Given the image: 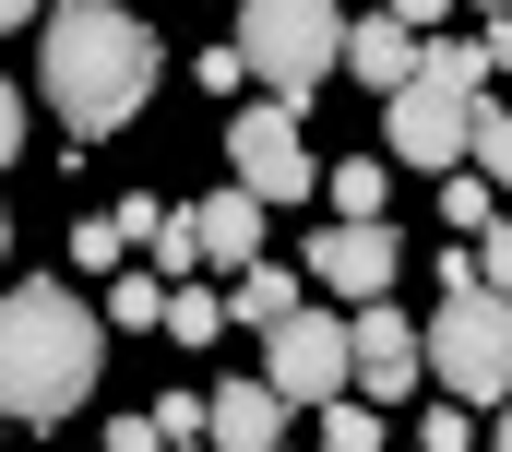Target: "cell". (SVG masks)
<instances>
[{
  "mask_svg": "<svg viewBox=\"0 0 512 452\" xmlns=\"http://www.w3.org/2000/svg\"><path fill=\"white\" fill-rule=\"evenodd\" d=\"M155 72H167V48H155V24L120 12V0H60L36 24V96L60 108L72 143L131 131V119L155 108Z\"/></svg>",
  "mask_w": 512,
  "mask_h": 452,
  "instance_id": "obj_1",
  "label": "cell"
},
{
  "mask_svg": "<svg viewBox=\"0 0 512 452\" xmlns=\"http://www.w3.org/2000/svg\"><path fill=\"white\" fill-rule=\"evenodd\" d=\"M96 369H108V322H96L60 274L0 286V417L60 429V417L96 405Z\"/></svg>",
  "mask_w": 512,
  "mask_h": 452,
  "instance_id": "obj_2",
  "label": "cell"
},
{
  "mask_svg": "<svg viewBox=\"0 0 512 452\" xmlns=\"http://www.w3.org/2000/svg\"><path fill=\"white\" fill-rule=\"evenodd\" d=\"M477 108H489V48H477V36H441V48L417 60V84L382 108V155L393 167H429V179H465Z\"/></svg>",
  "mask_w": 512,
  "mask_h": 452,
  "instance_id": "obj_3",
  "label": "cell"
},
{
  "mask_svg": "<svg viewBox=\"0 0 512 452\" xmlns=\"http://www.w3.org/2000/svg\"><path fill=\"white\" fill-rule=\"evenodd\" d=\"M346 24H358V12H334V0H251L227 48L251 60V84H262V96L298 119L322 84H334V72H346Z\"/></svg>",
  "mask_w": 512,
  "mask_h": 452,
  "instance_id": "obj_4",
  "label": "cell"
},
{
  "mask_svg": "<svg viewBox=\"0 0 512 452\" xmlns=\"http://www.w3.org/2000/svg\"><path fill=\"white\" fill-rule=\"evenodd\" d=\"M429 381H441V405H465V417L489 405L501 417L512 405V298H489V286L477 298H441L429 310Z\"/></svg>",
  "mask_w": 512,
  "mask_h": 452,
  "instance_id": "obj_5",
  "label": "cell"
},
{
  "mask_svg": "<svg viewBox=\"0 0 512 452\" xmlns=\"http://www.w3.org/2000/svg\"><path fill=\"white\" fill-rule=\"evenodd\" d=\"M262 393L286 417H322L358 393V345H346V310H298L286 334H262Z\"/></svg>",
  "mask_w": 512,
  "mask_h": 452,
  "instance_id": "obj_6",
  "label": "cell"
},
{
  "mask_svg": "<svg viewBox=\"0 0 512 452\" xmlns=\"http://www.w3.org/2000/svg\"><path fill=\"white\" fill-rule=\"evenodd\" d=\"M227 191H251L262 215H274V203H310V191H322V155L298 143V119L274 108V96H251V108L227 119Z\"/></svg>",
  "mask_w": 512,
  "mask_h": 452,
  "instance_id": "obj_7",
  "label": "cell"
},
{
  "mask_svg": "<svg viewBox=\"0 0 512 452\" xmlns=\"http://www.w3.org/2000/svg\"><path fill=\"white\" fill-rule=\"evenodd\" d=\"M346 345H358V405H405L417 381H429V322H405V310H346Z\"/></svg>",
  "mask_w": 512,
  "mask_h": 452,
  "instance_id": "obj_8",
  "label": "cell"
},
{
  "mask_svg": "<svg viewBox=\"0 0 512 452\" xmlns=\"http://www.w3.org/2000/svg\"><path fill=\"white\" fill-rule=\"evenodd\" d=\"M393 274H405V238H393V226H322V238H310V286L346 298V310H382Z\"/></svg>",
  "mask_w": 512,
  "mask_h": 452,
  "instance_id": "obj_9",
  "label": "cell"
},
{
  "mask_svg": "<svg viewBox=\"0 0 512 452\" xmlns=\"http://www.w3.org/2000/svg\"><path fill=\"white\" fill-rule=\"evenodd\" d=\"M262 226H274V215H262L251 191H203V203H179V238H191V262H203V274H227V286L262 262Z\"/></svg>",
  "mask_w": 512,
  "mask_h": 452,
  "instance_id": "obj_10",
  "label": "cell"
},
{
  "mask_svg": "<svg viewBox=\"0 0 512 452\" xmlns=\"http://www.w3.org/2000/svg\"><path fill=\"white\" fill-rule=\"evenodd\" d=\"M417 60H429V36H417L405 12H358V24H346V72H358L382 108L405 96V84H417Z\"/></svg>",
  "mask_w": 512,
  "mask_h": 452,
  "instance_id": "obj_11",
  "label": "cell"
},
{
  "mask_svg": "<svg viewBox=\"0 0 512 452\" xmlns=\"http://www.w3.org/2000/svg\"><path fill=\"white\" fill-rule=\"evenodd\" d=\"M203 441L215 452H286V405L262 381H227V393H203Z\"/></svg>",
  "mask_w": 512,
  "mask_h": 452,
  "instance_id": "obj_12",
  "label": "cell"
},
{
  "mask_svg": "<svg viewBox=\"0 0 512 452\" xmlns=\"http://www.w3.org/2000/svg\"><path fill=\"white\" fill-rule=\"evenodd\" d=\"M298 310H310V298H298V274H286V262H251V274L227 286V322H239V334H286Z\"/></svg>",
  "mask_w": 512,
  "mask_h": 452,
  "instance_id": "obj_13",
  "label": "cell"
},
{
  "mask_svg": "<svg viewBox=\"0 0 512 452\" xmlns=\"http://www.w3.org/2000/svg\"><path fill=\"white\" fill-rule=\"evenodd\" d=\"M322 203H334V226H393V167L382 155H346V167H322Z\"/></svg>",
  "mask_w": 512,
  "mask_h": 452,
  "instance_id": "obj_14",
  "label": "cell"
},
{
  "mask_svg": "<svg viewBox=\"0 0 512 452\" xmlns=\"http://www.w3.org/2000/svg\"><path fill=\"white\" fill-rule=\"evenodd\" d=\"M167 334L191 345V357H203L215 334H239V322H227V286H167Z\"/></svg>",
  "mask_w": 512,
  "mask_h": 452,
  "instance_id": "obj_15",
  "label": "cell"
},
{
  "mask_svg": "<svg viewBox=\"0 0 512 452\" xmlns=\"http://www.w3.org/2000/svg\"><path fill=\"white\" fill-rule=\"evenodd\" d=\"M167 226H179V203H155V191H120V203H108V238H120V250H143V262L167 250Z\"/></svg>",
  "mask_w": 512,
  "mask_h": 452,
  "instance_id": "obj_16",
  "label": "cell"
},
{
  "mask_svg": "<svg viewBox=\"0 0 512 452\" xmlns=\"http://www.w3.org/2000/svg\"><path fill=\"white\" fill-rule=\"evenodd\" d=\"M310 429H322V452H393V429H382V405H358V393H346V405H322Z\"/></svg>",
  "mask_w": 512,
  "mask_h": 452,
  "instance_id": "obj_17",
  "label": "cell"
},
{
  "mask_svg": "<svg viewBox=\"0 0 512 452\" xmlns=\"http://www.w3.org/2000/svg\"><path fill=\"white\" fill-rule=\"evenodd\" d=\"M96 322H120V334H143V322H167V274H120V286L96 298Z\"/></svg>",
  "mask_w": 512,
  "mask_h": 452,
  "instance_id": "obj_18",
  "label": "cell"
},
{
  "mask_svg": "<svg viewBox=\"0 0 512 452\" xmlns=\"http://www.w3.org/2000/svg\"><path fill=\"white\" fill-rule=\"evenodd\" d=\"M477 179H489V191H512V108H501V96L477 108Z\"/></svg>",
  "mask_w": 512,
  "mask_h": 452,
  "instance_id": "obj_19",
  "label": "cell"
},
{
  "mask_svg": "<svg viewBox=\"0 0 512 452\" xmlns=\"http://www.w3.org/2000/svg\"><path fill=\"white\" fill-rule=\"evenodd\" d=\"M60 250H72L84 274H108V286H120V262H131L120 238H108V215H84V226H72V238H60Z\"/></svg>",
  "mask_w": 512,
  "mask_h": 452,
  "instance_id": "obj_20",
  "label": "cell"
},
{
  "mask_svg": "<svg viewBox=\"0 0 512 452\" xmlns=\"http://www.w3.org/2000/svg\"><path fill=\"white\" fill-rule=\"evenodd\" d=\"M417 452H477V417H465V405H429V417H417Z\"/></svg>",
  "mask_w": 512,
  "mask_h": 452,
  "instance_id": "obj_21",
  "label": "cell"
},
{
  "mask_svg": "<svg viewBox=\"0 0 512 452\" xmlns=\"http://www.w3.org/2000/svg\"><path fill=\"white\" fill-rule=\"evenodd\" d=\"M96 452H167V429H155V405H131V417H108V429H96Z\"/></svg>",
  "mask_w": 512,
  "mask_h": 452,
  "instance_id": "obj_22",
  "label": "cell"
},
{
  "mask_svg": "<svg viewBox=\"0 0 512 452\" xmlns=\"http://www.w3.org/2000/svg\"><path fill=\"white\" fill-rule=\"evenodd\" d=\"M441 215H453V226H477V238L501 226V215H489V179H441Z\"/></svg>",
  "mask_w": 512,
  "mask_h": 452,
  "instance_id": "obj_23",
  "label": "cell"
},
{
  "mask_svg": "<svg viewBox=\"0 0 512 452\" xmlns=\"http://www.w3.org/2000/svg\"><path fill=\"white\" fill-rule=\"evenodd\" d=\"M477 286H489V298H512V226H489V238H477Z\"/></svg>",
  "mask_w": 512,
  "mask_h": 452,
  "instance_id": "obj_24",
  "label": "cell"
},
{
  "mask_svg": "<svg viewBox=\"0 0 512 452\" xmlns=\"http://www.w3.org/2000/svg\"><path fill=\"white\" fill-rule=\"evenodd\" d=\"M191 84H215V96H227V84H251V60H239V48H191Z\"/></svg>",
  "mask_w": 512,
  "mask_h": 452,
  "instance_id": "obj_25",
  "label": "cell"
},
{
  "mask_svg": "<svg viewBox=\"0 0 512 452\" xmlns=\"http://www.w3.org/2000/svg\"><path fill=\"white\" fill-rule=\"evenodd\" d=\"M155 429H167V452L203 441V393H167V405H155Z\"/></svg>",
  "mask_w": 512,
  "mask_h": 452,
  "instance_id": "obj_26",
  "label": "cell"
},
{
  "mask_svg": "<svg viewBox=\"0 0 512 452\" xmlns=\"http://www.w3.org/2000/svg\"><path fill=\"white\" fill-rule=\"evenodd\" d=\"M477 48H489V84H512V12H489V24H477Z\"/></svg>",
  "mask_w": 512,
  "mask_h": 452,
  "instance_id": "obj_27",
  "label": "cell"
},
{
  "mask_svg": "<svg viewBox=\"0 0 512 452\" xmlns=\"http://www.w3.org/2000/svg\"><path fill=\"white\" fill-rule=\"evenodd\" d=\"M12 155H24V96L0 84V179H12Z\"/></svg>",
  "mask_w": 512,
  "mask_h": 452,
  "instance_id": "obj_28",
  "label": "cell"
},
{
  "mask_svg": "<svg viewBox=\"0 0 512 452\" xmlns=\"http://www.w3.org/2000/svg\"><path fill=\"white\" fill-rule=\"evenodd\" d=\"M24 24H48V12H24V0H0V36H24Z\"/></svg>",
  "mask_w": 512,
  "mask_h": 452,
  "instance_id": "obj_29",
  "label": "cell"
},
{
  "mask_svg": "<svg viewBox=\"0 0 512 452\" xmlns=\"http://www.w3.org/2000/svg\"><path fill=\"white\" fill-rule=\"evenodd\" d=\"M489 452H512V405H501V417H489Z\"/></svg>",
  "mask_w": 512,
  "mask_h": 452,
  "instance_id": "obj_30",
  "label": "cell"
},
{
  "mask_svg": "<svg viewBox=\"0 0 512 452\" xmlns=\"http://www.w3.org/2000/svg\"><path fill=\"white\" fill-rule=\"evenodd\" d=\"M0 250H12V215H0Z\"/></svg>",
  "mask_w": 512,
  "mask_h": 452,
  "instance_id": "obj_31",
  "label": "cell"
},
{
  "mask_svg": "<svg viewBox=\"0 0 512 452\" xmlns=\"http://www.w3.org/2000/svg\"><path fill=\"white\" fill-rule=\"evenodd\" d=\"M179 452H215V441H179Z\"/></svg>",
  "mask_w": 512,
  "mask_h": 452,
  "instance_id": "obj_32",
  "label": "cell"
},
{
  "mask_svg": "<svg viewBox=\"0 0 512 452\" xmlns=\"http://www.w3.org/2000/svg\"><path fill=\"white\" fill-rule=\"evenodd\" d=\"M405 452H417V441H405Z\"/></svg>",
  "mask_w": 512,
  "mask_h": 452,
  "instance_id": "obj_33",
  "label": "cell"
},
{
  "mask_svg": "<svg viewBox=\"0 0 512 452\" xmlns=\"http://www.w3.org/2000/svg\"><path fill=\"white\" fill-rule=\"evenodd\" d=\"M501 108H512V96H501Z\"/></svg>",
  "mask_w": 512,
  "mask_h": 452,
  "instance_id": "obj_34",
  "label": "cell"
}]
</instances>
